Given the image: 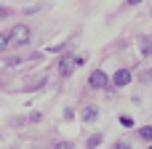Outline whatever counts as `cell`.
<instances>
[{
	"instance_id": "12",
	"label": "cell",
	"mask_w": 152,
	"mask_h": 149,
	"mask_svg": "<svg viewBox=\"0 0 152 149\" xmlns=\"http://www.w3.org/2000/svg\"><path fill=\"white\" fill-rule=\"evenodd\" d=\"M112 149H131V144H126V141H118Z\"/></svg>"
},
{
	"instance_id": "6",
	"label": "cell",
	"mask_w": 152,
	"mask_h": 149,
	"mask_svg": "<svg viewBox=\"0 0 152 149\" xmlns=\"http://www.w3.org/2000/svg\"><path fill=\"white\" fill-rule=\"evenodd\" d=\"M96 115H99V109H96V107H86V109H83V120H86V123H94V120H96Z\"/></svg>"
},
{
	"instance_id": "5",
	"label": "cell",
	"mask_w": 152,
	"mask_h": 149,
	"mask_svg": "<svg viewBox=\"0 0 152 149\" xmlns=\"http://www.w3.org/2000/svg\"><path fill=\"white\" fill-rule=\"evenodd\" d=\"M136 136H139L142 141H152V125H142V128L136 131Z\"/></svg>"
},
{
	"instance_id": "11",
	"label": "cell",
	"mask_w": 152,
	"mask_h": 149,
	"mask_svg": "<svg viewBox=\"0 0 152 149\" xmlns=\"http://www.w3.org/2000/svg\"><path fill=\"white\" fill-rule=\"evenodd\" d=\"M99 144H102V136H91L88 139V149H96Z\"/></svg>"
},
{
	"instance_id": "4",
	"label": "cell",
	"mask_w": 152,
	"mask_h": 149,
	"mask_svg": "<svg viewBox=\"0 0 152 149\" xmlns=\"http://www.w3.org/2000/svg\"><path fill=\"white\" fill-rule=\"evenodd\" d=\"M131 80H134V72H131V69H118V72L112 75V85H115V88H126Z\"/></svg>"
},
{
	"instance_id": "9",
	"label": "cell",
	"mask_w": 152,
	"mask_h": 149,
	"mask_svg": "<svg viewBox=\"0 0 152 149\" xmlns=\"http://www.w3.org/2000/svg\"><path fill=\"white\" fill-rule=\"evenodd\" d=\"M53 149H75V144H72V141H56Z\"/></svg>"
},
{
	"instance_id": "1",
	"label": "cell",
	"mask_w": 152,
	"mask_h": 149,
	"mask_svg": "<svg viewBox=\"0 0 152 149\" xmlns=\"http://www.w3.org/2000/svg\"><path fill=\"white\" fill-rule=\"evenodd\" d=\"M29 37H32V29H29L27 24H16V27L8 32V45H11V48H21V45L29 43Z\"/></svg>"
},
{
	"instance_id": "13",
	"label": "cell",
	"mask_w": 152,
	"mask_h": 149,
	"mask_svg": "<svg viewBox=\"0 0 152 149\" xmlns=\"http://www.w3.org/2000/svg\"><path fill=\"white\" fill-rule=\"evenodd\" d=\"M8 13H11V11H8V8H0V19H5V16H8Z\"/></svg>"
},
{
	"instance_id": "8",
	"label": "cell",
	"mask_w": 152,
	"mask_h": 149,
	"mask_svg": "<svg viewBox=\"0 0 152 149\" xmlns=\"http://www.w3.org/2000/svg\"><path fill=\"white\" fill-rule=\"evenodd\" d=\"M120 125H123V128H134V117H128V115H120Z\"/></svg>"
},
{
	"instance_id": "2",
	"label": "cell",
	"mask_w": 152,
	"mask_h": 149,
	"mask_svg": "<svg viewBox=\"0 0 152 149\" xmlns=\"http://www.w3.org/2000/svg\"><path fill=\"white\" fill-rule=\"evenodd\" d=\"M80 64H83V59L75 56L72 51H67V53L59 59V75H61V77H69V75L75 72V67H80Z\"/></svg>"
},
{
	"instance_id": "10",
	"label": "cell",
	"mask_w": 152,
	"mask_h": 149,
	"mask_svg": "<svg viewBox=\"0 0 152 149\" xmlns=\"http://www.w3.org/2000/svg\"><path fill=\"white\" fill-rule=\"evenodd\" d=\"M8 48V32H0V53Z\"/></svg>"
},
{
	"instance_id": "14",
	"label": "cell",
	"mask_w": 152,
	"mask_h": 149,
	"mask_svg": "<svg viewBox=\"0 0 152 149\" xmlns=\"http://www.w3.org/2000/svg\"><path fill=\"white\" fill-rule=\"evenodd\" d=\"M139 3H144V0H128V5H139Z\"/></svg>"
},
{
	"instance_id": "3",
	"label": "cell",
	"mask_w": 152,
	"mask_h": 149,
	"mask_svg": "<svg viewBox=\"0 0 152 149\" xmlns=\"http://www.w3.org/2000/svg\"><path fill=\"white\" fill-rule=\"evenodd\" d=\"M88 85H91L94 91H104V88H110V75H107V72H102V69H96V72H91Z\"/></svg>"
},
{
	"instance_id": "7",
	"label": "cell",
	"mask_w": 152,
	"mask_h": 149,
	"mask_svg": "<svg viewBox=\"0 0 152 149\" xmlns=\"http://www.w3.org/2000/svg\"><path fill=\"white\" fill-rule=\"evenodd\" d=\"M139 43H142V56H150V53H152V40H147V37H142Z\"/></svg>"
},
{
	"instance_id": "15",
	"label": "cell",
	"mask_w": 152,
	"mask_h": 149,
	"mask_svg": "<svg viewBox=\"0 0 152 149\" xmlns=\"http://www.w3.org/2000/svg\"><path fill=\"white\" fill-rule=\"evenodd\" d=\"M150 149H152V147H150Z\"/></svg>"
}]
</instances>
